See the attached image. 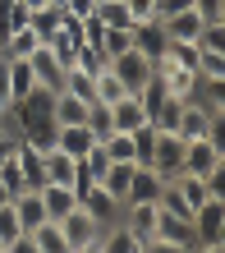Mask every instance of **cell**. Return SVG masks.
Listing matches in <instances>:
<instances>
[{
	"label": "cell",
	"instance_id": "5",
	"mask_svg": "<svg viewBox=\"0 0 225 253\" xmlns=\"http://www.w3.org/2000/svg\"><path fill=\"white\" fill-rule=\"evenodd\" d=\"M175 133H184V138H202V133H221V111H207L202 101L184 97V106H179V125Z\"/></svg>",
	"mask_w": 225,
	"mask_h": 253
},
{
	"label": "cell",
	"instance_id": "18",
	"mask_svg": "<svg viewBox=\"0 0 225 253\" xmlns=\"http://www.w3.org/2000/svg\"><path fill=\"white\" fill-rule=\"evenodd\" d=\"M92 143H97V138H92V129H87V125H60V129H55V147H60V152H69L74 161H78Z\"/></svg>",
	"mask_w": 225,
	"mask_h": 253
},
{
	"label": "cell",
	"instance_id": "22",
	"mask_svg": "<svg viewBox=\"0 0 225 253\" xmlns=\"http://www.w3.org/2000/svg\"><path fill=\"white\" fill-rule=\"evenodd\" d=\"M41 46V37L33 33V28H14V33H5V42H0V55H14V60H23V55H33Z\"/></svg>",
	"mask_w": 225,
	"mask_h": 253
},
{
	"label": "cell",
	"instance_id": "20",
	"mask_svg": "<svg viewBox=\"0 0 225 253\" xmlns=\"http://www.w3.org/2000/svg\"><path fill=\"white\" fill-rule=\"evenodd\" d=\"M156 193H161L156 170L152 166H133V180H129V198L124 203H156Z\"/></svg>",
	"mask_w": 225,
	"mask_h": 253
},
{
	"label": "cell",
	"instance_id": "8",
	"mask_svg": "<svg viewBox=\"0 0 225 253\" xmlns=\"http://www.w3.org/2000/svg\"><path fill=\"white\" fill-rule=\"evenodd\" d=\"M106 65L115 69V79L124 83L129 92H138V87H143L147 79H152V60H147L143 51H133V46H129V51H119L115 60H106Z\"/></svg>",
	"mask_w": 225,
	"mask_h": 253
},
{
	"label": "cell",
	"instance_id": "15",
	"mask_svg": "<svg viewBox=\"0 0 225 253\" xmlns=\"http://www.w3.org/2000/svg\"><path fill=\"white\" fill-rule=\"evenodd\" d=\"M41 170H46V184H74L78 180V161L69 152H60V147L41 152Z\"/></svg>",
	"mask_w": 225,
	"mask_h": 253
},
{
	"label": "cell",
	"instance_id": "24",
	"mask_svg": "<svg viewBox=\"0 0 225 253\" xmlns=\"http://www.w3.org/2000/svg\"><path fill=\"white\" fill-rule=\"evenodd\" d=\"M92 83H97V101H106V106H111V101H119V97L129 92V87L115 79V69H111V65H101V69L92 74Z\"/></svg>",
	"mask_w": 225,
	"mask_h": 253
},
{
	"label": "cell",
	"instance_id": "31",
	"mask_svg": "<svg viewBox=\"0 0 225 253\" xmlns=\"http://www.w3.org/2000/svg\"><path fill=\"white\" fill-rule=\"evenodd\" d=\"M19 235V216H14V207L9 203H0V253H5V244Z\"/></svg>",
	"mask_w": 225,
	"mask_h": 253
},
{
	"label": "cell",
	"instance_id": "2",
	"mask_svg": "<svg viewBox=\"0 0 225 253\" xmlns=\"http://www.w3.org/2000/svg\"><path fill=\"white\" fill-rule=\"evenodd\" d=\"M184 170L188 175H216L225 170V152H221V133H202V138H184Z\"/></svg>",
	"mask_w": 225,
	"mask_h": 253
},
{
	"label": "cell",
	"instance_id": "21",
	"mask_svg": "<svg viewBox=\"0 0 225 253\" xmlns=\"http://www.w3.org/2000/svg\"><path fill=\"white\" fill-rule=\"evenodd\" d=\"M14 157H19V170H23V189H41V184H46V170H41V152H37V147L19 143Z\"/></svg>",
	"mask_w": 225,
	"mask_h": 253
},
{
	"label": "cell",
	"instance_id": "3",
	"mask_svg": "<svg viewBox=\"0 0 225 253\" xmlns=\"http://www.w3.org/2000/svg\"><path fill=\"white\" fill-rule=\"evenodd\" d=\"M156 129V125H152ZM147 166L156 170L161 184H170L179 170H184V133H170V129H156V143H152V161Z\"/></svg>",
	"mask_w": 225,
	"mask_h": 253
},
{
	"label": "cell",
	"instance_id": "17",
	"mask_svg": "<svg viewBox=\"0 0 225 253\" xmlns=\"http://www.w3.org/2000/svg\"><path fill=\"white\" fill-rule=\"evenodd\" d=\"M33 235V253H69V240H65V230H60V221H41V226L28 230Z\"/></svg>",
	"mask_w": 225,
	"mask_h": 253
},
{
	"label": "cell",
	"instance_id": "27",
	"mask_svg": "<svg viewBox=\"0 0 225 253\" xmlns=\"http://www.w3.org/2000/svg\"><path fill=\"white\" fill-rule=\"evenodd\" d=\"M5 60H9V92H14V101H19V97L28 92V87L37 83V79H33V65H28V55H23V60L5 55Z\"/></svg>",
	"mask_w": 225,
	"mask_h": 253
},
{
	"label": "cell",
	"instance_id": "29",
	"mask_svg": "<svg viewBox=\"0 0 225 253\" xmlns=\"http://www.w3.org/2000/svg\"><path fill=\"white\" fill-rule=\"evenodd\" d=\"M14 147H19V143H14ZM0 184H5L9 193H19V189H23V170H19V157H14V152L0 161Z\"/></svg>",
	"mask_w": 225,
	"mask_h": 253
},
{
	"label": "cell",
	"instance_id": "36",
	"mask_svg": "<svg viewBox=\"0 0 225 253\" xmlns=\"http://www.w3.org/2000/svg\"><path fill=\"white\" fill-rule=\"evenodd\" d=\"M23 5H28V9H37V5H51V0H23Z\"/></svg>",
	"mask_w": 225,
	"mask_h": 253
},
{
	"label": "cell",
	"instance_id": "4",
	"mask_svg": "<svg viewBox=\"0 0 225 253\" xmlns=\"http://www.w3.org/2000/svg\"><path fill=\"white\" fill-rule=\"evenodd\" d=\"M60 230L69 240V253H101V226L83 212V203L74 207L69 216H60Z\"/></svg>",
	"mask_w": 225,
	"mask_h": 253
},
{
	"label": "cell",
	"instance_id": "12",
	"mask_svg": "<svg viewBox=\"0 0 225 253\" xmlns=\"http://www.w3.org/2000/svg\"><path fill=\"white\" fill-rule=\"evenodd\" d=\"M37 193H41V207H46V216H51V221L69 216L74 207H78V189H74V184H41Z\"/></svg>",
	"mask_w": 225,
	"mask_h": 253
},
{
	"label": "cell",
	"instance_id": "9",
	"mask_svg": "<svg viewBox=\"0 0 225 253\" xmlns=\"http://www.w3.org/2000/svg\"><path fill=\"white\" fill-rule=\"evenodd\" d=\"M152 74L166 83L170 97H193V92H198V74L184 69V65H175V60H166V55H161V60H152Z\"/></svg>",
	"mask_w": 225,
	"mask_h": 253
},
{
	"label": "cell",
	"instance_id": "6",
	"mask_svg": "<svg viewBox=\"0 0 225 253\" xmlns=\"http://www.w3.org/2000/svg\"><path fill=\"white\" fill-rule=\"evenodd\" d=\"M119 221L133 230L138 253H152V244H156V203H124V216Z\"/></svg>",
	"mask_w": 225,
	"mask_h": 253
},
{
	"label": "cell",
	"instance_id": "26",
	"mask_svg": "<svg viewBox=\"0 0 225 253\" xmlns=\"http://www.w3.org/2000/svg\"><path fill=\"white\" fill-rule=\"evenodd\" d=\"M198 79L202 83H225V51H198Z\"/></svg>",
	"mask_w": 225,
	"mask_h": 253
},
{
	"label": "cell",
	"instance_id": "11",
	"mask_svg": "<svg viewBox=\"0 0 225 253\" xmlns=\"http://www.w3.org/2000/svg\"><path fill=\"white\" fill-rule=\"evenodd\" d=\"M28 65H33V79H37L41 87H55V92L65 87V65L55 60V51L46 46V42H41V46L28 55Z\"/></svg>",
	"mask_w": 225,
	"mask_h": 253
},
{
	"label": "cell",
	"instance_id": "34",
	"mask_svg": "<svg viewBox=\"0 0 225 253\" xmlns=\"http://www.w3.org/2000/svg\"><path fill=\"white\" fill-rule=\"evenodd\" d=\"M129 14H133V23H143V19H156V0H124Z\"/></svg>",
	"mask_w": 225,
	"mask_h": 253
},
{
	"label": "cell",
	"instance_id": "7",
	"mask_svg": "<svg viewBox=\"0 0 225 253\" xmlns=\"http://www.w3.org/2000/svg\"><path fill=\"white\" fill-rule=\"evenodd\" d=\"M78 203H83V212L92 216V221H97L101 230H106V226H115V221L124 216V203H119L115 193H106L101 184H92V189H83V193H78Z\"/></svg>",
	"mask_w": 225,
	"mask_h": 253
},
{
	"label": "cell",
	"instance_id": "13",
	"mask_svg": "<svg viewBox=\"0 0 225 253\" xmlns=\"http://www.w3.org/2000/svg\"><path fill=\"white\" fill-rule=\"evenodd\" d=\"M9 207H14V216H19V230H33V226L46 221V207H41V193L37 189H19L9 198Z\"/></svg>",
	"mask_w": 225,
	"mask_h": 253
},
{
	"label": "cell",
	"instance_id": "35",
	"mask_svg": "<svg viewBox=\"0 0 225 253\" xmlns=\"http://www.w3.org/2000/svg\"><path fill=\"white\" fill-rule=\"evenodd\" d=\"M65 5V14H74V19H87V14L97 9V0H60Z\"/></svg>",
	"mask_w": 225,
	"mask_h": 253
},
{
	"label": "cell",
	"instance_id": "10",
	"mask_svg": "<svg viewBox=\"0 0 225 253\" xmlns=\"http://www.w3.org/2000/svg\"><path fill=\"white\" fill-rule=\"evenodd\" d=\"M133 33V51H143L147 60H161L170 46V37H166V28H161V19H143V23H133L129 28Z\"/></svg>",
	"mask_w": 225,
	"mask_h": 253
},
{
	"label": "cell",
	"instance_id": "23",
	"mask_svg": "<svg viewBox=\"0 0 225 253\" xmlns=\"http://www.w3.org/2000/svg\"><path fill=\"white\" fill-rule=\"evenodd\" d=\"M51 115H55V125H83L87 101H78L74 92H65V87H60V92H55V106H51Z\"/></svg>",
	"mask_w": 225,
	"mask_h": 253
},
{
	"label": "cell",
	"instance_id": "19",
	"mask_svg": "<svg viewBox=\"0 0 225 253\" xmlns=\"http://www.w3.org/2000/svg\"><path fill=\"white\" fill-rule=\"evenodd\" d=\"M60 23H65V9L55 5H37V9H28V28H33V33L41 37V42H51L55 33H60Z\"/></svg>",
	"mask_w": 225,
	"mask_h": 253
},
{
	"label": "cell",
	"instance_id": "37",
	"mask_svg": "<svg viewBox=\"0 0 225 253\" xmlns=\"http://www.w3.org/2000/svg\"><path fill=\"white\" fill-rule=\"evenodd\" d=\"M0 115H5V111H0Z\"/></svg>",
	"mask_w": 225,
	"mask_h": 253
},
{
	"label": "cell",
	"instance_id": "30",
	"mask_svg": "<svg viewBox=\"0 0 225 253\" xmlns=\"http://www.w3.org/2000/svg\"><path fill=\"white\" fill-rule=\"evenodd\" d=\"M106 152H111V161H133V138L124 129H115L111 138H106Z\"/></svg>",
	"mask_w": 225,
	"mask_h": 253
},
{
	"label": "cell",
	"instance_id": "32",
	"mask_svg": "<svg viewBox=\"0 0 225 253\" xmlns=\"http://www.w3.org/2000/svg\"><path fill=\"white\" fill-rule=\"evenodd\" d=\"M202 23H225V0H193Z\"/></svg>",
	"mask_w": 225,
	"mask_h": 253
},
{
	"label": "cell",
	"instance_id": "33",
	"mask_svg": "<svg viewBox=\"0 0 225 253\" xmlns=\"http://www.w3.org/2000/svg\"><path fill=\"white\" fill-rule=\"evenodd\" d=\"M9 106H14V92H9V60L0 55V111L9 115Z\"/></svg>",
	"mask_w": 225,
	"mask_h": 253
},
{
	"label": "cell",
	"instance_id": "14",
	"mask_svg": "<svg viewBox=\"0 0 225 253\" xmlns=\"http://www.w3.org/2000/svg\"><path fill=\"white\" fill-rule=\"evenodd\" d=\"M138 125H147V111H143V101H138V92H124L119 101H111V129H138Z\"/></svg>",
	"mask_w": 225,
	"mask_h": 253
},
{
	"label": "cell",
	"instance_id": "28",
	"mask_svg": "<svg viewBox=\"0 0 225 253\" xmlns=\"http://www.w3.org/2000/svg\"><path fill=\"white\" fill-rule=\"evenodd\" d=\"M133 46V33L129 28H106V37H101V55H106V60H115L119 51H129Z\"/></svg>",
	"mask_w": 225,
	"mask_h": 253
},
{
	"label": "cell",
	"instance_id": "1",
	"mask_svg": "<svg viewBox=\"0 0 225 253\" xmlns=\"http://www.w3.org/2000/svg\"><path fill=\"white\" fill-rule=\"evenodd\" d=\"M193 235H198L202 253H221L225 249V198L212 193L207 203L193 207Z\"/></svg>",
	"mask_w": 225,
	"mask_h": 253
},
{
	"label": "cell",
	"instance_id": "16",
	"mask_svg": "<svg viewBox=\"0 0 225 253\" xmlns=\"http://www.w3.org/2000/svg\"><path fill=\"white\" fill-rule=\"evenodd\" d=\"M161 28H166V37L170 42H198V33H202V19H198V9H179V14H170V19H161Z\"/></svg>",
	"mask_w": 225,
	"mask_h": 253
},
{
	"label": "cell",
	"instance_id": "25",
	"mask_svg": "<svg viewBox=\"0 0 225 253\" xmlns=\"http://www.w3.org/2000/svg\"><path fill=\"white\" fill-rule=\"evenodd\" d=\"M97 19L106 28H133V14L124 0H97Z\"/></svg>",
	"mask_w": 225,
	"mask_h": 253
}]
</instances>
